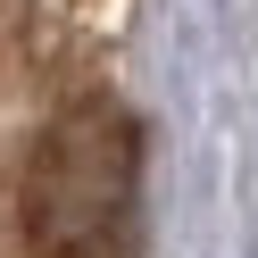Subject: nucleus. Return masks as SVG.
<instances>
[{
  "instance_id": "nucleus-1",
  "label": "nucleus",
  "mask_w": 258,
  "mask_h": 258,
  "mask_svg": "<svg viewBox=\"0 0 258 258\" xmlns=\"http://www.w3.org/2000/svg\"><path fill=\"white\" fill-rule=\"evenodd\" d=\"M134 217V125L108 100L50 125L25 183V233L34 258H117Z\"/></svg>"
}]
</instances>
